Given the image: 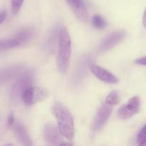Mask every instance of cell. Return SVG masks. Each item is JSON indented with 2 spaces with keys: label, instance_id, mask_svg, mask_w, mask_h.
I'll return each instance as SVG.
<instances>
[{
  "label": "cell",
  "instance_id": "1",
  "mask_svg": "<svg viewBox=\"0 0 146 146\" xmlns=\"http://www.w3.org/2000/svg\"><path fill=\"white\" fill-rule=\"evenodd\" d=\"M52 112L58 123V131L61 135L71 141L74 137V125L73 118L68 108L60 102L54 104Z\"/></svg>",
  "mask_w": 146,
  "mask_h": 146
},
{
  "label": "cell",
  "instance_id": "2",
  "mask_svg": "<svg viewBox=\"0 0 146 146\" xmlns=\"http://www.w3.org/2000/svg\"><path fill=\"white\" fill-rule=\"evenodd\" d=\"M71 56V39L66 27H61L58 40V55L56 64L58 69L61 74H65L68 71Z\"/></svg>",
  "mask_w": 146,
  "mask_h": 146
},
{
  "label": "cell",
  "instance_id": "3",
  "mask_svg": "<svg viewBox=\"0 0 146 146\" xmlns=\"http://www.w3.org/2000/svg\"><path fill=\"white\" fill-rule=\"evenodd\" d=\"M34 79V76L32 70L28 69L21 74L11 88V98L14 102L18 101L27 89L32 87Z\"/></svg>",
  "mask_w": 146,
  "mask_h": 146
},
{
  "label": "cell",
  "instance_id": "4",
  "mask_svg": "<svg viewBox=\"0 0 146 146\" xmlns=\"http://www.w3.org/2000/svg\"><path fill=\"white\" fill-rule=\"evenodd\" d=\"M48 94V91L45 88L32 86L24 93L21 99L25 104L31 106L45 99Z\"/></svg>",
  "mask_w": 146,
  "mask_h": 146
},
{
  "label": "cell",
  "instance_id": "5",
  "mask_svg": "<svg viewBox=\"0 0 146 146\" xmlns=\"http://www.w3.org/2000/svg\"><path fill=\"white\" fill-rule=\"evenodd\" d=\"M126 36V31L118 30L106 36L100 43L98 50L99 52H105L113 48Z\"/></svg>",
  "mask_w": 146,
  "mask_h": 146
},
{
  "label": "cell",
  "instance_id": "6",
  "mask_svg": "<svg viewBox=\"0 0 146 146\" xmlns=\"http://www.w3.org/2000/svg\"><path fill=\"white\" fill-rule=\"evenodd\" d=\"M141 107V99L138 96H134L123 105L118 111V117L122 120L131 118L138 113Z\"/></svg>",
  "mask_w": 146,
  "mask_h": 146
},
{
  "label": "cell",
  "instance_id": "7",
  "mask_svg": "<svg viewBox=\"0 0 146 146\" xmlns=\"http://www.w3.org/2000/svg\"><path fill=\"white\" fill-rule=\"evenodd\" d=\"M112 106L108 105L106 103L100 107L96 114L94 123H93V130L94 131H100L105 125L112 113Z\"/></svg>",
  "mask_w": 146,
  "mask_h": 146
},
{
  "label": "cell",
  "instance_id": "8",
  "mask_svg": "<svg viewBox=\"0 0 146 146\" xmlns=\"http://www.w3.org/2000/svg\"><path fill=\"white\" fill-rule=\"evenodd\" d=\"M79 21L86 23L89 19V13L84 0H66Z\"/></svg>",
  "mask_w": 146,
  "mask_h": 146
},
{
  "label": "cell",
  "instance_id": "9",
  "mask_svg": "<svg viewBox=\"0 0 146 146\" xmlns=\"http://www.w3.org/2000/svg\"><path fill=\"white\" fill-rule=\"evenodd\" d=\"M44 137L47 146H59L61 137L56 127L53 124H46L44 128Z\"/></svg>",
  "mask_w": 146,
  "mask_h": 146
},
{
  "label": "cell",
  "instance_id": "10",
  "mask_svg": "<svg viewBox=\"0 0 146 146\" xmlns=\"http://www.w3.org/2000/svg\"><path fill=\"white\" fill-rule=\"evenodd\" d=\"M91 70L93 74L103 82L106 84H117L118 82V78L100 66L92 64L91 66Z\"/></svg>",
  "mask_w": 146,
  "mask_h": 146
},
{
  "label": "cell",
  "instance_id": "11",
  "mask_svg": "<svg viewBox=\"0 0 146 146\" xmlns=\"http://www.w3.org/2000/svg\"><path fill=\"white\" fill-rule=\"evenodd\" d=\"M23 69V66L21 64L11 66L9 67L1 68L0 72V80L1 84L7 82L12 78H15L21 72Z\"/></svg>",
  "mask_w": 146,
  "mask_h": 146
},
{
  "label": "cell",
  "instance_id": "12",
  "mask_svg": "<svg viewBox=\"0 0 146 146\" xmlns=\"http://www.w3.org/2000/svg\"><path fill=\"white\" fill-rule=\"evenodd\" d=\"M35 34L36 31L33 27H26L20 29L14 38L17 40L19 46H22L31 41L34 38Z\"/></svg>",
  "mask_w": 146,
  "mask_h": 146
},
{
  "label": "cell",
  "instance_id": "13",
  "mask_svg": "<svg viewBox=\"0 0 146 146\" xmlns=\"http://www.w3.org/2000/svg\"><path fill=\"white\" fill-rule=\"evenodd\" d=\"M14 130L15 135L23 146H33L32 141L29 135L25 126L23 124L19 122L15 123Z\"/></svg>",
  "mask_w": 146,
  "mask_h": 146
},
{
  "label": "cell",
  "instance_id": "14",
  "mask_svg": "<svg viewBox=\"0 0 146 146\" xmlns=\"http://www.w3.org/2000/svg\"><path fill=\"white\" fill-rule=\"evenodd\" d=\"M19 46H20L19 44L14 37L11 38L1 40V44H0V48H1V51L12 49V48H15Z\"/></svg>",
  "mask_w": 146,
  "mask_h": 146
},
{
  "label": "cell",
  "instance_id": "15",
  "mask_svg": "<svg viewBox=\"0 0 146 146\" xmlns=\"http://www.w3.org/2000/svg\"><path fill=\"white\" fill-rule=\"evenodd\" d=\"M61 29V27L56 26V27H54V29L51 31V33L48 40V46L51 49H53V48L56 46V44L57 42V38H59Z\"/></svg>",
  "mask_w": 146,
  "mask_h": 146
},
{
  "label": "cell",
  "instance_id": "16",
  "mask_svg": "<svg viewBox=\"0 0 146 146\" xmlns=\"http://www.w3.org/2000/svg\"><path fill=\"white\" fill-rule=\"evenodd\" d=\"M91 23L97 29H103L107 26L106 21L101 15H94L91 19Z\"/></svg>",
  "mask_w": 146,
  "mask_h": 146
},
{
  "label": "cell",
  "instance_id": "17",
  "mask_svg": "<svg viewBox=\"0 0 146 146\" xmlns=\"http://www.w3.org/2000/svg\"><path fill=\"white\" fill-rule=\"evenodd\" d=\"M118 102H119V95L117 91H111L106 98V104L112 107L117 105Z\"/></svg>",
  "mask_w": 146,
  "mask_h": 146
},
{
  "label": "cell",
  "instance_id": "18",
  "mask_svg": "<svg viewBox=\"0 0 146 146\" xmlns=\"http://www.w3.org/2000/svg\"><path fill=\"white\" fill-rule=\"evenodd\" d=\"M24 1V0H11V11L14 15L18 14L19 11H20Z\"/></svg>",
  "mask_w": 146,
  "mask_h": 146
},
{
  "label": "cell",
  "instance_id": "19",
  "mask_svg": "<svg viewBox=\"0 0 146 146\" xmlns=\"http://www.w3.org/2000/svg\"><path fill=\"white\" fill-rule=\"evenodd\" d=\"M138 143L146 142V125L138 133Z\"/></svg>",
  "mask_w": 146,
  "mask_h": 146
},
{
  "label": "cell",
  "instance_id": "20",
  "mask_svg": "<svg viewBox=\"0 0 146 146\" xmlns=\"http://www.w3.org/2000/svg\"><path fill=\"white\" fill-rule=\"evenodd\" d=\"M7 123L9 125L13 126L15 125V118L13 113H10L9 115L8 116V119H7Z\"/></svg>",
  "mask_w": 146,
  "mask_h": 146
},
{
  "label": "cell",
  "instance_id": "21",
  "mask_svg": "<svg viewBox=\"0 0 146 146\" xmlns=\"http://www.w3.org/2000/svg\"><path fill=\"white\" fill-rule=\"evenodd\" d=\"M135 64H139V65H142V66H146V56H143V57H141V58H138L135 61Z\"/></svg>",
  "mask_w": 146,
  "mask_h": 146
},
{
  "label": "cell",
  "instance_id": "22",
  "mask_svg": "<svg viewBox=\"0 0 146 146\" xmlns=\"http://www.w3.org/2000/svg\"><path fill=\"white\" fill-rule=\"evenodd\" d=\"M6 17H7V12L4 10H1V12H0V23L2 24L3 22L5 20Z\"/></svg>",
  "mask_w": 146,
  "mask_h": 146
},
{
  "label": "cell",
  "instance_id": "23",
  "mask_svg": "<svg viewBox=\"0 0 146 146\" xmlns=\"http://www.w3.org/2000/svg\"><path fill=\"white\" fill-rule=\"evenodd\" d=\"M143 25L146 29V9L145 10V12H144L143 14Z\"/></svg>",
  "mask_w": 146,
  "mask_h": 146
},
{
  "label": "cell",
  "instance_id": "24",
  "mask_svg": "<svg viewBox=\"0 0 146 146\" xmlns=\"http://www.w3.org/2000/svg\"><path fill=\"white\" fill-rule=\"evenodd\" d=\"M59 146H74L72 143H61Z\"/></svg>",
  "mask_w": 146,
  "mask_h": 146
},
{
  "label": "cell",
  "instance_id": "25",
  "mask_svg": "<svg viewBox=\"0 0 146 146\" xmlns=\"http://www.w3.org/2000/svg\"><path fill=\"white\" fill-rule=\"evenodd\" d=\"M138 146H146V142L141 143H139V145Z\"/></svg>",
  "mask_w": 146,
  "mask_h": 146
},
{
  "label": "cell",
  "instance_id": "26",
  "mask_svg": "<svg viewBox=\"0 0 146 146\" xmlns=\"http://www.w3.org/2000/svg\"><path fill=\"white\" fill-rule=\"evenodd\" d=\"M4 146H14V145H13V144H7V145H5Z\"/></svg>",
  "mask_w": 146,
  "mask_h": 146
}]
</instances>
